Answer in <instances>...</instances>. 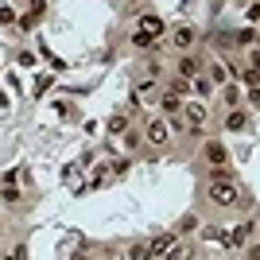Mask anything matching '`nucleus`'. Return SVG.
I'll list each match as a JSON object with an SVG mask.
<instances>
[{
  "instance_id": "nucleus-12",
  "label": "nucleus",
  "mask_w": 260,
  "mask_h": 260,
  "mask_svg": "<svg viewBox=\"0 0 260 260\" xmlns=\"http://www.w3.org/2000/svg\"><path fill=\"white\" fill-rule=\"evenodd\" d=\"M4 202H8V206H12V202H20V183H16V175H4Z\"/></svg>"
},
{
  "instance_id": "nucleus-17",
  "label": "nucleus",
  "mask_w": 260,
  "mask_h": 260,
  "mask_svg": "<svg viewBox=\"0 0 260 260\" xmlns=\"http://www.w3.org/2000/svg\"><path fill=\"white\" fill-rule=\"evenodd\" d=\"M124 256H128V260H140V256H152V249H148V245H132Z\"/></svg>"
},
{
  "instance_id": "nucleus-5",
  "label": "nucleus",
  "mask_w": 260,
  "mask_h": 260,
  "mask_svg": "<svg viewBox=\"0 0 260 260\" xmlns=\"http://www.w3.org/2000/svg\"><path fill=\"white\" fill-rule=\"evenodd\" d=\"M148 249H152V256H179V233H163Z\"/></svg>"
},
{
  "instance_id": "nucleus-1",
  "label": "nucleus",
  "mask_w": 260,
  "mask_h": 260,
  "mask_svg": "<svg viewBox=\"0 0 260 260\" xmlns=\"http://www.w3.org/2000/svg\"><path fill=\"white\" fill-rule=\"evenodd\" d=\"M210 202H214L217 210H233L241 202V186H237V179H229L221 167H214V179H210Z\"/></svg>"
},
{
  "instance_id": "nucleus-14",
  "label": "nucleus",
  "mask_w": 260,
  "mask_h": 260,
  "mask_svg": "<svg viewBox=\"0 0 260 260\" xmlns=\"http://www.w3.org/2000/svg\"><path fill=\"white\" fill-rule=\"evenodd\" d=\"M221 101H225L229 109H237V101H241V89H237V82H225V86H221Z\"/></svg>"
},
{
  "instance_id": "nucleus-10",
  "label": "nucleus",
  "mask_w": 260,
  "mask_h": 260,
  "mask_svg": "<svg viewBox=\"0 0 260 260\" xmlns=\"http://www.w3.org/2000/svg\"><path fill=\"white\" fill-rule=\"evenodd\" d=\"M179 74H183V78H194V74H202V70H198V58H194L190 51H183V54H179Z\"/></svg>"
},
{
  "instance_id": "nucleus-16",
  "label": "nucleus",
  "mask_w": 260,
  "mask_h": 260,
  "mask_svg": "<svg viewBox=\"0 0 260 260\" xmlns=\"http://www.w3.org/2000/svg\"><path fill=\"white\" fill-rule=\"evenodd\" d=\"M152 39H155V35H148L144 27H136V31H132V47H148Z\"/></svg>"
},
{
  "instance_id": "nucleus-3",
  "label": "nucleus",
  "mask_w": 260,
  "mask_h": 260,
  "mask_svg": "<svg viewBox=\"0 0 260 260\" xmlns=\"http://www.w3.org/2000/svg\"><path fill=\"white\" fill-rule=\"evenodd\" d=\"M194 43H198V27H190V23L171 27V47H175V51H190Z\"/></svg>"
},
{
  "instance_id": "nucleus-4",
  "label": "nucleus",
  "mask_w": 260,
  "mask_h": 260,
  "mask_svg": "<svg viewBox=\"0 0 260 260\" xmlns=\"http://www.w3.org/2000/svg\"><path fill=\"white\" fill-rule=\"evenodd\" d=\"M202 159H206L210 167H225V163H229V148L221 140H206V144H202Z\"/></svg>"
},
{
  "instance_id": "nucleus-9",
  "label": "nucleus",
  "mask_w": 260,
  "mask_h": 260,
  "mask_svg": "<svg viewBox=\"0 0 260 260\" xmlns=\"http://www.w3.org/2000/svg\"><path fill=\"white\" fill-rule=\"evenodd\" d=\"M136 27H144V31H148V35H155V39H159V35L167 31V23H163L159 16H140V20H136Z\"/></svg>"
},
{
  "instance_id": "nucleus-2",
  "label": "nucleus",
  "mask_w": 260,
  "mask_h": 260,
  "mask_svg": "<svg viewBox=\"0 0 260 260\" xmlns=\"http://www.w3.org/2000/svg\"><path fill=\"white\" fill-rule=\"evenodd\" d=\"M144 136H148V144H152V148H167V140H171V124L155 117V120H148Z\"/></svg>"
},
{
  "instance_id": "nucleus-6",
  "label": "nucleus",
  "mask_w": 260,
  "mask_h": 260,
  "mask_svg": "<svg viewBox=\"0 0 260 260\" xmlns=\"http://www.w3.org/2000/svg\"><path fill=\"white\" fill-rule=\"evenodd\" d=\"M159 105H163V113H171V117H175V113H183V93L167 86V93L159 98Z\"/></svg>"
},
{
  "instance_id": "nucleus-15",
  "label": "nucleus",
  "mask_w": 260,
  "mask_h": 260,
  "mask_svg": "<svg viewBox=\"0 0 260 260\" xmlns=\"http://www.w3.org/2000/svg\"><path fill=\"white\" fill-rule=\"evenodd\" d=\"M109 132H113V136H117V132H128V117H124V113H113V117H109Z\"/></svg>"
},
{
  "instance_id": "nucleus-21",
  "label": "nucleus",
  "mask_w": 260,
  "mask_h": 260,
  "mask_svg": "<svg viewBox=\"0 0 260 260\" xmlns=\"http://www.w3.org/2000/svg\"><path fill=\"white\" fill-rule=\"evenodd\" d=\"M249 256H256V260H260V241H256V245L249 249Z\"/></svg>"
},
{
  "instance_id": "nucleus-7",
  "label": "nucleus",
  "mask_w": 260,
  "mask_h": 260,
  "mask_svg": "<svg viewBox=\"0 0 260 260\" xmlns=\"http://www.w3.org/2000/svg\"><path fill=\"white\" fill-rule=\"evenodd\" d=\"M221 124H225V132H245V128H249V117H245L241 109H229Z\"/></svg>"
},
{
  "instance_id": "nucleus-19",
  "label": "nucleus",
  "mask_w": 260,
  "mask_h": 260,
  "mask_svg": "<svg viewBox=\"0 0 260 260\" xmlns=\"http://www.w3.org/2000/svg\"><path fill=\"white\" fill-rule=\"evenodd\" d=\"M249 20H252V23L260 20V0H252V4H249Z\"/></svg>"
},
{
  "instance_id": "nucleus-20",
  "label": "nucleus",
  "mask_w": 260,
  "mask_h": 260,
  "mask_svg": "<svg viewBox=\"0 0 260 260\" xmlns=\"http://www.w3.org/2000/svg\"><path fill=\"white\" fill-rule=\"evenodd\" d=\"M249 70H260V51H249Z\"/></svg>"
},
{
  "instance_id": "nucleus-8",
  "label": "nucleus",
  "mask_w": 260,
  "mask_h": 260,
  "mask_svg": "<svg viewBox=\"0 0 260 260\" xmlns=\"http://www.w3.org/2000/svg\"><path fill=\"white\" fill-rule=\"evenodd\" d=\"M214 78H206V74H194L190 78V93H198V98H210V93H214Z\"/></svg>"
},
{
  "instance_id": "nucleus-11",
  "label": "nucleus",
  "mask_w": 260,
  "mask_h": 260,
  "mask_svg": "<svg viewBox=\"0 0 260 260\" xmlns=\"http://www.w3.org/2000/svg\"><path fill=\"white\" fill-rule=\"evenodd\" d=\"M183 120H190V124H206L210 113H206V105H183Z\"/></svg>"
},
{
  "instance_id": "nucleus-13",
  "label": "nucleus",
  "mask_w": 260,
  "mask_h": 260,
  "mask_svg": "<svg viewBox=\"0 0 260 260\" xmlns=\"http://www.w3.org/2000/svg\"><path fill=\"white\" fill-rule=\"evenodd\" d=\"M249 233H252V225L245 221V225H237V229L225 237V245H229V249H237V245H245V241H249Z\"/></svg>"
},
{
  "instance_id": "nucleus-18",
  "label": "nucleus",
  "mask_w": 260,
  "mask_h": 260,
  "mask_svg": "<svg viewBox=\"0 0 260 260\" xmlns=\"http://www.w3.org/2000/svg\"><path fill=\"white\" fill-rule=\"evenodd\" d=\"M252 39H256V31H252V27H245V31H241V35H237V43H241V47H249V43H252Z\"/></svg>"
}]
</instances>
